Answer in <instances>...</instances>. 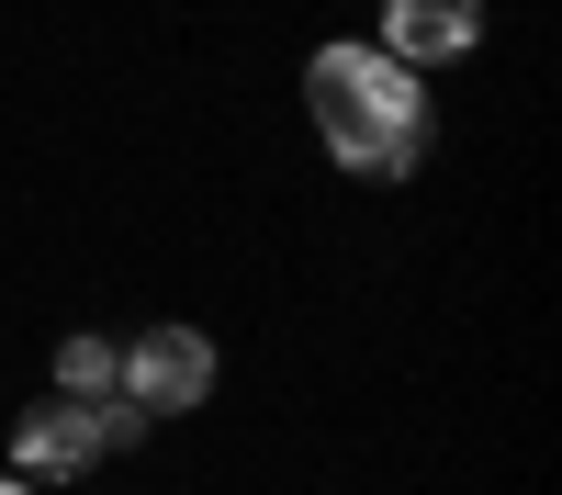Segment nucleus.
<instances>
[{
	"label": "nucleus",
	"mask_w": 562,
	"mask_h": 495,
	"mask_svg": "<svg viewBox=\"0 0 562 495\" xmlns=\"http://www.w3.org/2000/svg\"><path fill=\"white\" fill-rule=\"evenodd\" d=\"M304 113H315V147L349 180H405L428 158V79L394 68L383 45H315Z\"/></svg>",
	"instance_id": "f257e3e1"
},
{
	"label": "nucleus",
	"mask_w": 562,
	"mask_h": 495,
	"mask_svg": "<svg viewBox=\"0 0 562 495\" xmlns=\"http://www.w3.org/2000/svg\"><path fill=\"white\" fill-rule=\"evenodd\" d=\"M147 439V417H135L124 394H45V405H23V428H12V473L23 484H68V473H90L102 450H135Z\"/></svg>",
	"instance_id": "f03ea898"
},
{
	"label": "nucleus",
	"mask_w": 562,
	"mask_h": 495,
	"mask_svg": "<svg viewBox=\"0 0 562 495\" xmlns=\"http://www.w3.org/2000/svg\"><path fill=\"white\" fill-rule=\"evenodd\" d=\"M113 394L135 417H192L214 394V338L203 327H147L135 349H113Z\"/></svg>",
	"instance_id": "7ed1b4c3"
},
{
	"label": "nucleus",
	"mask_w": 562,
	"mask_h": 495,
	"mask_svg": "<svg viewBox=\"0 0 562 495\" xmlns=\"http://www.w3.org/2000/svg\"><path fill=\"white\" fill-rule=\"evenodd\" d=\"M383 45L394 68H450V57H473L484 45V0H383Z\"/></svg>",
	"instance_id": "20e7f679"
},
{
	"label": "nucleus",
	"mask_w": 562,
	"mask_h": 495,
	"mask_svg": "<svg viewBox=\"0 0 562 495\" xmlns=\"http://www.w3.org/2000/svg\"><path fill=\"white\" fill-rule=\"evenodd\" d=\"M57 394H79V405L113 394V338H68V349H57Z\"/></svg>",
	"instance_id": "39448f33"
},
{
	"label": "nucleus",
	"mask_w": 562,
	"mask_h": 495,
	"mask_svg": "<svg viewBox=\"0 0 562 495\" xmlns=\"http://www.w3.org/2000/svg\"><path fill=\"white\" fill-rule=\"evenodd\" d=\"M0 495H34V484H23V473H0Z\"/></svg>",
	"instance_id": "423d86ee"
}]
</instances>
